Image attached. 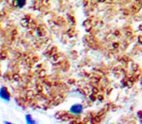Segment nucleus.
Listing matches in <instances>:
<instances>
[{"mask_svg":"<svg viewBox=\"0 0 142 124\" xmlns=\"http://www.w3.org/2000/svg\"><path fill=\"white\" fill-rule=\"evenodd\" d=\"M26 4V0H16V5L19 8H22Z\"/></svg>","mask_w":142,"mask_h":124,"instance_id":"nucleus-4","label":"nucleus"},{"mask_svg":"<svg viewBox=\"0 0 142 124\" xmlns=\"http://www.w3.org/2000/svg\"><path fill=\"white\" fill-rule=\"evenodd\" d=\"M70 111L73 114V115H80L82 111H83V106L81 104H75L71 107Z\"/></svg>","mask_w":142,"mask_h":124,"instance_id":"nucleus-2","label":"nucleus"},{"mask_svg":"<svg viewBox=\"0 0 142 124\" xmlns=\"http://www.w3.org/2000/svg\"><path fill=\"white\" fill-rule=\"evenodd\" d=\"M0 98L2 99V100H4V101H6V102H9L10 100H11V95H10L8 89L5 86L0 87Z\"/></svg>","mask_w":142,"mask_h":124,"instance_id":"nucleus-1","label":"nucleus"},{"mask_svg":"<svg viewBox=\"0 0 142 124\" xmlns=\"http://www.w3.org/2000/svg\"><path fill=\"white\" fill-rule=\"evenodd\" d=\"M25 121H26V123L27 124H35L36 123V120H34L30 115H25Z\"/></svg>","mask_w":142,"mask_h":124,"instance_id":"nucleus-3","label":"nucleus"}]
</instances>
